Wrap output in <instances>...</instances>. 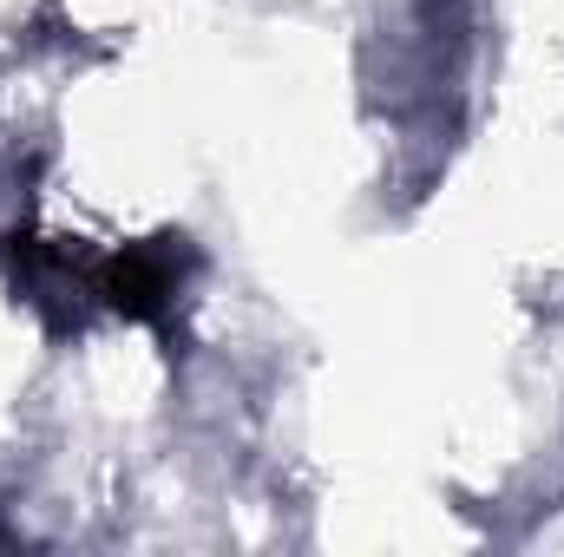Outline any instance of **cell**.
Masks as SVG:
<instances>
[{
  "label": "cell",
  "mask_w": 564,
  "mask_h": 557,
  "mask_svg": "<svg viewBox=\"0 0 564 557\" xmlns=\"http://www.w3.org/2000/svg\"><path fill=\"white\" fill-rule=\"evenodd\" d=\"M184 270H191L184 237H144V243H126V250H112V256L93 263V302H106L126 321L158 328L171 315V302H177Z\"/></svg>",
  "instance_id": "cell-1"
}]
</instances>
